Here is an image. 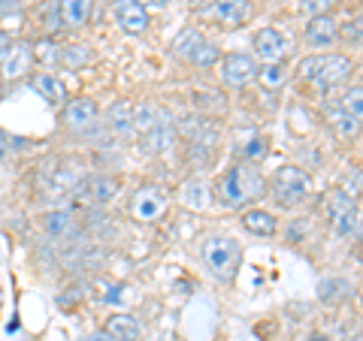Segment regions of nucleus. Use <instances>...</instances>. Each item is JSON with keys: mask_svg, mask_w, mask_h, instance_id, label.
<instances>
[{"mask_svg": "<svg viewBox=\"0 0 363 341\" xmlns=\"http://www.w3.org/2000/svg\"><path fill=\"white\" fill-rule=\"evenodd\" d=\"M215 197L224 209H248L267 197V178L255 163H233L215 181Z\"/></svg>", "mask_w": 363, "mask_h": 341, "instance_id": "nucleus-1", "label": "nucleus"}, {"mask_svg": "<svg viewBox=\"0 0 363 341\" xmlns=\"http://www.w3.org/2000/svg\"><path fill=\"white\" fill-rule=\"evenodd\" d=\"M200 257L206 263V269L212 272V278L233 284L236 272L242 266V245L227 233H212L200 242Z\"/></svg>", "mask_w": 363, "mask_h": 341, "instance_id": "nucleus-2", "label": "nucleus"}, {"mask_svg": "<svg viewBox=\"0 0 363 341\" xmlns=\"http://www.w3.org/2000/svg\"><path fill=\"white\" fill-rule=\"evenodd\" d=\"M300 79L318 91H333L351 76V61L345 54H309L300 61Z\"/></svg>", "mask_w": 363, "mask_h": 341, "instance_id": "nucleus-3", "label": "nucleus"}, {"mask_svg": "<svg viewBox=\"0 0 363 341\" xmlns=\"http://www.w3.org/2000/svg\"><path fill=\"white\" fill-rule=\"evenodd\" d=\"M309 190H312L309 175H306L300 166H294V163L279 166L276 173H272V178L267 181V193L279 202L281 209H297L300 202H306Z\"/></svg>", "mask_w": 363, "mask_h": 341, "instance_id": "nucleus-4", "label": "nucleus"}, {"mask_svg": "<svg viewBox=\"0 0 363 341\" xmlns=\"http://www.w3.org/2000/svg\"><path fill=\"white\" fill-rule=\"evenodd\" d=\"M321 212H324V218L330 221L336 236H342V238L354 236L357 238V230H360V206H357L354 197H348V193H342V190L324 193Z\"/></svg>", "mask_w": 363, "mask_h": 341, "instance_id": "nucleus-5", "label": "nucleus"}, {"mask_svg": "<svg viewBox=\"0 0 363 341\" xmlns=\"http://www.w3.org/2000/svg\"><path fill=\"white\" fill-rule=\"evenodd\" d=\"M61 127L67 133L79 136V139H85V136H94L100 130V106L94 97H73L67 100L64 109H61Z\"/></svg>", "mask_w": 363, "mask_h": 341, "instance_id": "nucleus-6", "label": "nucleus"}, {"mask_svg": "<svg viewBox=\"0 0 363 341\" xmlns=\"http://www.w3.org/2000/svg\"><path fill=\"white\" fill-rule=\"evenodd\" d=\"M169 206V193L161 185H143L133 190V197L128 200V212L133 221L140 224H155L164 218V212Z\"/></svg>", "mask_w": 363, "mask_h": 341, "instance_id": "nucleus-7", "label": "nucleus"}, {"mask_svg": "<svg viewBox=\"0 0 363 341\" xmlns=\"http://www.w3.org/2000/svg\"><path fill=\"white\" fill-rule=\"evenodd\" d=\"M118 190H121V181L116 175L91 173L70 190V197H76L79 202H85V206H109V202L118 197Z\"/></svg>", "mask_w": 363, "mask_h": 341, "instance_id": "nucleus-8", "label": "nucleus"}, {"mask_svg": "<svg viewBox=\"0 0 363 341\" xmlns=\"http://www.w3.org/2000/svg\"><path fill=\"white\" fill-rule=\"evenodd\" d=\"M30 73H33V45L30 40L18 37L0 54V79L9 85V82H18V79H28Z\"/></svg>", "mask_w": 363, "mask_h": 341, "instance_id": "nucleus-9", "label": "nucleus"}, {"mask_svg": "<svg viewBox=\"0 0 363 341\" xmlns=\"http://www.w3.org/2000/svg\"><path fill=\"white\" fill-rule=\"evenodd\" d=\"M257 79V61L245 52H230L221 58V82L227 88H245Z\"/></svg>", "mask_w": 363, "mask_h": 341, "instance_id": "nucleus-10", "label": "nucleus"}, {"mask_svg": "<svg viewBox=\"0 0 363 341\" xmlns=\"http://www.w3.org/2000/svg\"><path fill=\"white\" fill-rule=\"evenodd\" d=\"M28 88L33 91V94H40L49 106H58V109H64V103L70 100L67 82L58 73H52V70H33L28 76Z\"/></svg>", "mask_w": 363, "mask_h": 341, "instance_id": "nucleus-11", "label": "nucleus"}, {"mask_svg": "<svg viewBox=\"0 0 363 341\" xmlns=\"http://www.w3.org/2000/svg\"><path fill=\"white\" fill-rule=\"evenodd\" d=\"M37 25V37H52L58 40V33L64 30V21H61V6L58 0H43L33 9H28V28Z\"/></svg>", "mask_w": 363, "mask_h": 341, "instance_id": "nucleus-12", "label": "nucleus"}, {"mask_svg": "<svg viewBox=\"0 0 363 341\" xmlns=\"http://www.w3.org/2000/svg\"><path fill=\"white\" fill-rule=\"evenodd\" d=\"M303 40H306V45H312V49H327V45H333L339 40V21L330 13L312 16L309 25L303 28Z\"/></svg>", "mask_w": 363, "mask_h": 341, "instance_id": "nucleus-13", "label": "nucleus"}, {"mask_svg": "<svg viewBox=\"0 0 363 341\" xmlns=\"http://www.w3.org/2000/svg\"><path fill=\"white\" fill-rule=\"evenodd\" d=\"M116 18L118 28L130 37H140L149 28V9H145L140 0H116Z\"/></svg>", "mask_w": 363, "mask_h": 341, "instance_id": "nucleus-14", "label": "nucleus"}, {"mask_svg": "<svg viewBox=\"0 0 363 341\" xmlns=\"http://www.w3.org/2000/svg\"><path fill=\"white\" fill-rule=\"evenodd\" d=\"M161 127H169V118L161 106L152 103V100L133 103V136H145V133L161 130Z\"/></svg>", "mask_w": 363, "mask_h": 341, "instance_id": "nucleus-15", "label": "nucleus"}, {"mask_svg": "<svg viewBox=\"0 0 363 341\" xmlns=\"http://www.w3.org/2000/svg\"><path fill=\"white\" fill-rule=\"evenodd\" d=\"M255 58L264 64H279L285 58V37L276 28H260L255 33Z\"/></svg>", "mask_w": 363, "mask_h": 341, "instance_id": "nucleus-16", "label": "nucleus"}, {"mask_svg": "<svg viewBox=\"0 0 363 341\" xmlns=\"http://www.w3.org/2000/svg\"><path fill=\"white\" fill-rule=\"evenodd\" d=\"M40 230L49 236V238H70L76 233V214L67 212V209H52V212H43L40 214Z\"/></svg>", "mask_w": 363, "mask_h": 341, "instance_id": "nucleus-17", "label": "nucleus"}, {"mask_svg": "<svg viewBox=\"0 0 363 341\" xmlns=\"http://www.w3.org/2000/svg\"><path fill=\"white\" fill-rule=\"evenodd\" d=\"M104 333L112 335L116 341H140L143 338V323H140V317H133L128 311H118V314H109Z\"/></svg>", "mask_w": 363, "mask_h": 341, "instance_id": "nucleus-18", "label": "nucleus"}, {"mask_svg": "<svg viewBox=\"0 0 363 341\" xmlns=\"http://www.w3.org/2000/svg\"><path fill=\"white\" fill-rule=\"evenodd\" d=\"M58 6L67 30H82L94 16V0H58Z\"/></svg>", "mask_w": 363, "mask_h": 341, "instance_id": "nucleus-19", "label": "nucleus"}, {"mask_svg": "<svg viewBox=\"0 0 363 341\" xmlns=\"http://www.w3.org/2000/svg\"><path fill=\"white\" fill-rule=\"evenodd\" d=\"M106 127L109 133L121 136V139H130L133 136V103L130 100H116L106 112Z\"/></svg>", "mask_w": 363, "mask_h": 341, "instance_id": "nucleus-20", "label": "nucleus"}, {"mask_svg": "<svg viewBox=\"0 0 363 341\" xmlns=\"http://www.w3.org/2000/svg\"><path fill=\"white\" fill-rule=\"evenodd\" d=\"M242 226L248 233H255V236H276L279 233V218L272 212H267V209H245L242 212Z\"/></svg>", "mask_w": 363, "mask_h": 341, "instance_id": "nucleus-21", "label": "nucleus"}, {"mask_svg": "<svg viewBox=\"0 0 363 341\" xmlns=\"http://www.w3.org/2000/svg\"><path fill=\"white\" fill-rule=\"evenodd\" d=\"M203 33L197 30V28H185L179 33V37L173 40V58H179V61H185V64H194V58H197V52L203 49Z\"/></svg>", "mask_w": 363, "mask_h": 341, "instance_id": "nucleus-22", "label": "nucleus"}, {"mask_svg": "<svg viewBox=\"0 0 363 341\" xmlns=\"http://www.w3.org/2000/svg\"><path fill=\"white\" fill-rule=\"evenodd\" d=\"M215 16H218V21H224V25L240 28L252 18V0H218V4H215Z\"/></svg>", "mask_w": 363, "mask_h": 341, "instance_id": "nucleus-23", "label": "nucleus"}, {"mask_svg": "<svg viewBox=\"0 0 363 341\" xmlns=\"http://www.w3.org/2000/svg\"><path fill=\"white\" fill-rule=\"evenodd\" d=\"M33 64H40L43 70H52V67L61 64V42L52 37H33Z\"/></svg>", "mask_w": 363, "mask_h": 341, "instance_id": "nucleus-24", "label": "nucleus"}, {"mask_svg": "<svg viewBox=\"0 0 363 341\" xmlns=\"http://www.w3.org/2000/svg\"><path fill=\"white\" fill-rule=\"evenodd\" d=\"M327 124H330V127L336 130V136H342V139H354V136L360 133V127H363L357 118H351L348 112L339 109V103L327 109Z\"/></svg>", "mask_w": 363, "mask_h": 341, "instance_id": "nucleus-25", "label": "nucleus"}, {"mask_svg": "<svg viewBox=\"0 0 363 341\" xmlns=\"http://www.w3.org/2000/svg\"><path fill=\"white\" fill-rule=\"evenodd\" d=\"M348 293H351V284H348L345 278H327V281L318 284V299L327 302V305L342 302Z\"/></svg>", "mask_w": 363, "mask_h": 341, "instance_id": "nucleus-26", "label": "nucleus"}, {"mask_svg": "<svg viewBox=\"0 0 363 341\" xmlns=\"http://www.w3.org/2000/svg\"><path fill=\"white\" fill-rule=\"evenodd\" d=\"M285 79H288V70H285V64H264V67H257V82L264 85V88H281L285 85Z\"/></svg>", "mask_w": 363, "mask_h": 341, "instance_id": "nucleus-27", "label": "nucleus"}, {"mask_svg": "<svg viewBox=\"0 0 363 341\" xmlns=\"http://www.w3.org/2000/svg\"><path fill=\"white\" fill-rule=\"evenodd\" d=\"M94 54H91L88 45H61V67H82V64H91Z\"/></svg>", "mask_w": 363, "mask_h": 341, "instance_id": "nucleus-28", "label": "nucleus"}, {"mask_svg": "<svg viewBox=\"0 0 363 341\" xmlns=\"http://www.w3.org/2000/svg\"><path fill=\"white\" fill-rule=\"evenodd\" d=\"M336 103H339V109H342V112H348L351 118H357L363 124V88H348L345 94L336 100Z\"/></svg>", "mask_w": 363, "mask_h": 341, "instance_id": "nucleus-29", "label": "nucleus"}, {"mask_svg": "<svg viewBox=\"0 0 363 341\" xmlns=\"http://www.w3.org/2000/svg\"><path fill=\"white\" fill-rule=\"evenodd\" d=\"M28 139H21V136H9L6 130H0V157H16L28 149Z\"/></svg>", "mask_w": 363, "mask_h": 341, "instance_id": "nucleus-30", "label": "nucleus"}, {"mask_svg": "<svg viewBox=\"0 0 363 341\" xmlns=\"http://www.w3.org/2000/svg\"><path fill=\"white\" fill-rule=\"evenodd\" d=\"M339 37H342L348 45H363V13L351 18L345 28H339Z\"/></svg>", "mask_w": 363, "mask_h": 341, "instance_id": "nucleus-31", "label": "nucleus"}, {"mask_svg": "<svg viewBox=\"0 0 363 341\" xmlns=\"http://www.w3.org/2000/svg\"><path fill=\"white\" fill-rule=\"evenodd\" d=\"M339 0H303L300 4V13H306V16H327L330 13V6H336Z\"/></svg>", "mask_w": 363, "mask_h": 341, "instance_id": "nucleus-32", "label": "nucleus"}, {"mask_svg": "<svg viewBox=\"0 0 363 341\" xmlns=\"http://www.w3.org/2000/svg\"><path fill=\"white\" fill-rule=\"evenodd\" d=\"M264 154H267V142L260 139V136H257V139H252V142H248V149H245L248 163H257V161H260V157H264Z\"/></svg>", "mask_w": 363, "mask_h": 341, "instance_id": "nucleus-33", "label": "nucleus"}, {"mask_svg": "<svg viewBox=\"0 0 363 341\" xmlns=\"http://www.w3.org/2000/svg\"><path fill=\"white\" fill-rule=\"evenodd\" d=\"M140 4H143L145 9H149V6H152V9H164V6L169 4V0H140Z\"/></svg>", "mask_w": 363, "mask_h": 341, "instance_id": "nucleus-34", "label": "nucleus"}, {"mask_svg": "<svg viewBox=\"0 0 363 341\" xmlns=\"http://www.w3.org/2000/svg\"><path fill=\"white\" fill-rule=\"evenodd\" d=\"M88 341H116V338H112V335H106L104 333V329H100V333H94V335H91Z\"/></svg>", "mask_w": 363, "mask_h": 341, "instance_id": "nucleus-35", "label": "nucleus"}, {"mask_svg": "<svg viewBox=\"0 0 363 341\" xmlns=\"http://www.w3.org/2000/svg\"><path fill=\"white\" fill-rule=\"evenodd\" d=\"M306 341H330V338H327V335H321V333H315V335H309Z\"/></svg>", "mask_w": 363, "mask_h": 341, "instance_id": "nucleus-36", "label": "nucleus"}, {"mask_svg": "<svg viewBox=\"0 0 363 341\" xmlns=\"http://www.w3.org/2000/svg\"><path fill=\"white\" fill-rule=\"evenodd\" d=\"M4 100H6V82L0 79V103H4Z\"/></svg>", "mask_w": 363, "mask_h": 341, "instance_id": "nucleus-37", "label": "nucleus"}, {"mask_svg": "<svg viewBox=\"0 0 363 341\" xmlns=\"http://www.w3.org/2000/svg\"><path fill=\"white\" fill-rule=\"evenodd\" d=\"M357 238L363 242V206H360V230H357Z\"/></svg>", "mask_w": 363, "mask_h": 341, "instance_id": "nucleus-38", "label": "nucleus"}, {"mask_svg": "<svg viewBox=\"0 0 363 341\" xmlns=\"http://www.w3.org/2000/svg\"><path fill=\"white\" fill-rule=\"evenodd\" d=\"M203 4V0H191V6H200Z\"/></svg>", "mask_w": 363, "mask_h": 341, "instance_id": "nucleus-39", "label": "nucleus"}, {"mask_svg": "<svg viewBox=\"0 0 363 341\" xmlns=\"http://www.w3.org/2000/svg\"><path fill=\"white\" fill-rule=\"evenodd\" d=\"M112 4H116V0H112Z\"/></svg>", "mask_w": 363, "mask_h": 341, "instance_id": "nucleus-40", "label": "nucleus"}]
</instances>
